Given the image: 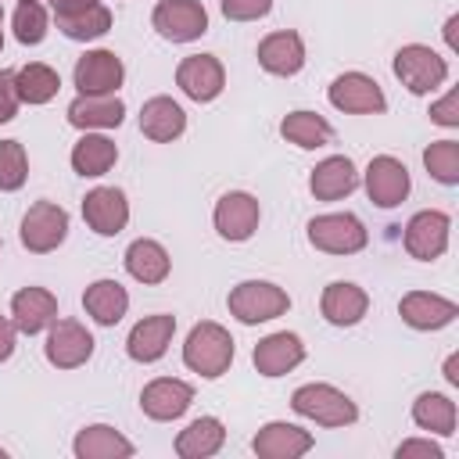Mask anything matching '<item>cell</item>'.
<instances>
[{"mask_svg": "<svg viewBox=\"0 0 459 459\" xmlns=\"http://www.w3.org/2000/svg\"><path fill=\"white\" fill-rule=\"evenodd\" d=\"M4 455H7V452H4V448H0V459H4Z\"/></svg>", "mask_w": 459, "mask_h": 459, "instance_id": "cell-48", "label": "cell"}, {"mask_svg": "<svg viewBox=\"0 0 459 459\" xmlns=\"http://www.w3.org/2000/svg\"><path fill=\"white\" fill-rule=\"evenodd\" d=\"M169 269H172V258H169V251L158 240L140 237V240H133L126 247V273L133 280H140V283H161L169 276Z\"/></svg>", "mask_w": 459, "mask_h": 459, "instance_id": "cell-29", "label": "cell"}, {"mask_svg": "<svg viewBox=\"0 0 459 459\" xmlns=\"http://www.w3.org/2000/svg\"><path fill=\"white\" fill-rule=\"evenodd\" d=\"M430 122L448 126V129H455V126H459V93H455V90H448L437 104H430Z\"/></svg>", "mask_w": 459, "mask_h": 459, "instance_id": "cell-42", "label": "cell"}, {"mask_svg": "<svg viewBox=\"0 0 459 459\" xmlns=\"http://www.w3.org/2000/svg\"><path fill=\"white\" fill-rule=\"evenodd\" d=\"M18 104H22V97H18L14 72L11 68H0V126L18 115Z\"/></svg>", "mask_w": 459, "mask_h": 459, "instance_id": "cell-40", "label": "cell"}, {"mask_svg": "<svg viewBox=\"0 0 459 459\" xmlns=\"http://www.w3.org/2000/svg\"><path fill=\"white\" fill-rule=\"evenodd\" d=\"M423 165L427 172L445 183V186H455L459 183V143L455 140H434L427 151H423Z\"/></svg>", "mask_w": 459, "mask_h": 459, "instance_id": "cell-36", "label": "cell"}, {"mask_svg": "<svg viewBox=\"0 0 459 459\" xmlns=\"http://www.w3.org/2000/svg\"><path fill=\"white\" fill-rule=\"evenodd\" d=\"M215 230L222 240L230 244H240L247 240L255 230H258V219H262V208H258V197H251L247 190H230L215 201Z\"/></svg>", "mask_w": 459, "mask_h": 459, "instance_id": "cell-10", "label": "cell"}, {"mask_svg": "<svg viewBox=\"0 0 459 459\" xmlns=\"http://www.w3.org/2000/svg\"><path fill=\"white\" fill-rule=\"evenodd\" d=\"M190 402H194V387L176 377H158L140 391V409L158 423L179 420L190 409Z\"/></svg>", "mask_w": 459, "mask_h": 459, "instance_id": "cell-16", "label": "cell"}, {"mask_svg": "<svg viewBox=\"0 0 459 459\" xmlns=\"http://www.w3.org/2000/svg\"><path fill=\"white\" fill-rule=\"evenodd\" d=\"M72 452L75 459H129L136 448L129 437H122L115 427L108 423H93V427H82L72 441Z\"/></svg>", "mask_w": 459, "mask_h": 459, "instance_id": "cell-27", "label": "cell"}, {"mask_svg": "<svg viewBox=\"0 0 459 459\" xmlns=\"http://www.w3.org/2000/svg\"><path fill=\"white\" fill-rule=\"evenodd\" d=\"M97 0H50V11L57 14V18H72V14H82V11H90Z\"/></svg>", "mask_w": 459, "mask_h": 459, "instance_id": "cell-43", "label": "cell"}, {"mask_svg": "<svg viewBox=\"0 0 459 459\" xmlns=\"http://www.w3.org/2000/svg\"><path fill=\"white\" fill-rule=\"evenodd\" d=\"M14 333H18V326L0 316V362L11 359V351H14Z\"/></svg>", "mask_w": 459, "mask_h": 459, "instance_id": "cell-44", "label": "cell"}, {"mask_svg": "<svg viewBox=\"0 0 459 459\" xmlns=\"http://www.w3.org/2000/svg\"><path fill=\"white\" fill-rule=\"evenodd\" d=\"M355 186H359V172H355L351 158H344V154L323 158V161L312 169V176H308V190H312L316 201H341V197H348Z\"/></svg>", "mask_w": 459, "mask_h": 459, "instance_id": "cell-23", "label": "cell"}, {"mask_svg": "<svg viewBox=\"0 0 459 459\" xmlns=\"http://www.w3.org/2000/svg\"><path fill=\"white\" fill-rule=\"evenodd\" d=\"M394 75L409 93L423 97V93H434L448 79V65L437 50H430L423 43H409L394 54Z\"/></svg>", "mask_w": 459, "mask_h": 459, "instance_id": "cell-4", "label": "cell"}, {"mask_svg": "<svg viewBox=\"0 0 459 459\" xmlns=\"http://www.w3.org/2000/svg\"><path fill=\"white\" fill-rule=\"evenodd\" d=\"M398 316L412 330H441L459 316V305L441 294H430V290H409L398 301Z\"/></svg>", "mask_w": 459, "mask_h": 459, "instance_id": "cell-19", "label": "cell"}, {"mask_svg": "<svg viewBox=\"0 0 459 459\" xmlns=\"http://www.w3.org/2000/svg\"><path fill=\"white\" fill-rule=\"evenodd\" d=\"M219 7L230 22H258L273 11V0H219Z\"/></svg>", "mask_w": 459, "mask_h": 459, "instance_id": "cell-39", "label": "cell"}, {"mask_svg": "<svg viewBox=\"0 0 459 459\" xmlns=\"http://www.w3.org/2000/svg\"><path fill=\"white\" fill-rule=\"evenodd\" d=\"M455 366H459V359H455V355H448V362H445V380H448V384H459Z\"/></svg>", "mask_w": 459, "mask_h": 459, "instance_id": "cell-45", "label": "cell"}, {"mask_svg": "<svg viewBox=\"0 0 459 459\" xmlns=\"http://www.w3.org/2000/svg\"><path fill=\"white\" fill-rule=\"evenodd\" d=\"M0 50H4V11H0Z\"/></svg>", "mask_w": 459, "mask_h": 459, "instance_id": "cell-47", "label": "cell"}, {"mask_svg": "<svg viewBox=\"0 0 459 459\" xmlns=\"http://www.w3.org/2000/svg\"><path fill=\"white\" fill-rule=\"evenodd\" d=\"M14 82H18V97H22L25 104H47V100H54L57 90H61L57 72H54L50 65H43V61L22 65V68L14 72Z\"/></svg>", "mask_w": 459, "mask_h": 459, "instance_id": "cell-34", "label": "cell"}, {"mask_svg": "<svg viewBox=\"0 0 459 459\" xmlns=\"http://www.w3.org/2000/svg\"><path fill=\"white\" fill-rule=\"evenodd\" d=\"M258 65L269 72V75H298L305 68V39L294 32V29H280V32H269L262 43H258Z\"/></svg>", "mask_w": 459, "mask_h": 459, "instance_id": "cell-20", "label": "cell"}, {"mask_svg": "<svg viewBox=\"0 0 459 459\" xmlns=\"http://www.w3.org/2000/svg\"><path fill=\"white\" fill-rule=\"evenodd\" d=\"M82 219L100 237H118L129 222V201L118 186H97L82 197Z\"/></svg>", "mask_w": 459, "mask_h": 459, "instance_id": "cell-14", "label": "cell"}, {"mask_svg": "<svg viewBox=\"0 0 459 459\" xmlns=\"http://www.w3.org/2000/svg\"><path fill=\"white\" fill-rule=\"evenodd\" d=\"M301 359H305V344L290 330H280V333L262 337L255 344V351H251V362H255V369L262 377H283L294 366H301Z\"/></svg>", "mask_w": 459, "mask_h": 459, "instance_id": "cell-18", "label": "cell"}, {"mask_svg": "<svg viewBox=\"0 0 459 459\" xmlns=\"http://www.w3.org/2000/svg\"><path fill=\"white\" fill-rule=\"evenodd\" d=\"M226 305H230V316H237L244 326H255V323H269V319L283 316L290 308V298L283 287H276L269 280H244L230 290Z\"/></svg>", "mask_w": 459, "mask_h": 459, "instance_id": "cell-3", "label": "cell"}, {"mask_svg": "<svg viewBox=\"0 0 459 459\" xmlns=\"http://www.w3.org/2000/svg\"><path fill=\"white\" fill-rule=\"evenodd\" d=\"M308 240H312V247H319L326 255H355V251L366 247L369 233L359 222V215L330 212V215H316L308 222Z\"/></svg>", "mask_w": 459, "mask_h": 459, "instance_id": "cell-5", "label": "cell"}, {"mask_svg": "<svg viewBox=\"0 0 459 459\" xmlns=\"http://www.w3.org/2000/svg\"><path fill=\"white\" fill-rule=\"evenodd\" d=\"M43 36H47V11L36 0H22L14 11V39L25 47H36L43 43Z\"/></svg>", "mask_w": 459, "mask_h": 459, "instance_id": "cell-37", "label": "cell"}, {"mask_svg": "<svg viewBox=\"0 0 459 459\" xmlns=\"http://www.w3.org/2000/svg\"><path fill=\"white\" fill-rule=\"evenodd\" d=\"M251 448H255L258 459H298V455H305L312 448V434L301 430V427H294V423L273 420V423H265L255 434Z\"/></svg>", "mask_w": 459, "mask_h": 459, "instance_id": "cell-22", "label": "cell"}, {"mask_svg": "<svg viewBox=\"0 0 459 459\" xmlns=\"http://www.w3.org/2000/svg\"><path fill=\"white\" fill-rule=\"evenodd\" d=\"M82 305L93 316V323L115 326L129 308V294H126V287L118 280H93L86 287V294H82Z\"/></svg>", "mask_w": 459, "mask_h": 459, "instance_id": "cell-30", "label": "cell"}, {"mask_svg": "<svg viewBox=\"0 0 459 459\" xmlns=\"http://www.w3.org/2000/svg\"><path fill=\"white\" fill-rule=\"evenodd\" d=\"M115 161H118V147H115V140H108V136H100V133H86V136L72 147V169H75L79 176H86V179L104 176Z\"/></svg>", "mask_w": 459, "mask_h": 459, "instance_id": "cell-32", "label": "cell"}, {"mask_svg": "<svg viewBox=\"0 0 459 459\" xmlns=\"http://www.w3.org/2000/svg\"><path fill=\"white\" fill-rule=\"evenodd\" d=\"M183 362H186V369L201 373L204 380L222 377V373L230 369V362H233V337H230V330L219 326V323H212V319L197 323V326L186 333Z\"/></svg>", "mask_w": 459, "mask_h": 459, "instance_id": "cell-1", "label": "cell"}, {"mask_svg": "<svg viewBox=\"0 0 459 459\" xmlns=\"http://www.w3.org/2000/svg\"><path fill=\"white\" fill-rule=\"evenodd\" d=\"M326 97H330V104H333L337 111H348V115H380V111L387 108V97H384L380 82L369 79V75H362V72H344V75H337V79L330 82Z\"/></svg>", "mask_w": 459, "mask_h": 459, "instance_id": "cell-9", "label": "cell"}, {"mask_svg": "<svg viewBox=\"0 0 459 459\" xmlns=\"http://www.w3.org/2000/svg\"><path fill=\"white\" fill-rule=\"evenodd\" d=\"M126 118V104L115 93H79L68 104V126L90 133V129H115Z\"/></svg>", "mask_w": 459, "mask_h": 459, "instance_id": "cell-21", "label": "cell"}, {"mask_svg": "<svg viewBox=\"0 0 459 459\" xmlns=\"http://www.w3.org/2000/svg\"><path fill=\"white\" fill-rule=\"evenodd\" d=\"M72 79H75L79 93H115L126 79V68L115 50H86L75 61Z\"/></svg>", "mask_w": 459, "mask_h": 459, "instance_id": "cell-15", "label": "cell"}, {"mask_svg": "<svg viewBox=\"0 0 459 459\" xmlns=\"http://www.w3.org/2000/svg\"><path fill=\"white\" fill-rule=\"evenodd\" d=\"M280 133H283L287 143H298L301 151H316V147H326L333 140L330 122L323 115H316V111H290V115H283Z\"/></svg>", "mask_w": 459, "mask_h": 459, "instance_id": "cell-31", "label": "cell"}, {"mask_svg": "<svg viewBox=\"0 0 459 459\" xmlns=\"http://www.w3.org/2000/svg\"><path fill=\"white\" fill-rule=\"evenodd\" d=\"M151 25L158 29L161 39L190 43V39L208 32V11L201 0H158Z\"/></svg>", "mask_w": 459, "mask_h": 459, "instance_id": "cell-7", "label": "cell"}, {"mask_svg": "<svg viewBox=\"0 0 459 459\" xmlns=\"http://www.w3.org/2000/svg\"><path fill=\"white\" fill-rule=\"evenodd\" d=\"M448 230H452V219L445 212H437V208L416 212L405 226V251L420 262H434L448 247Z\"/></svg>", "mask_w": 459, "mask_h": 459, "instance_id": "cell-13", "label": "cell"}, {"mask_svg": "<svg viewBox=\"0 0 459 459\" xmlns=\"http://www.w3.org/2000/svg\"><path fill=\"white\" fill-rule=\"evenodd\" d=\"M11 323L22 330V333H39L47 330L54 319H57V298L47 290V287H22L14 298H11Z\"/></svg>", "mask_w": 459, "mask_h": 459, "instance_id": "cell-25", "label": "cell"}, {"mask_svg": "<svg viewBox=\"0 0 459 459\" xmlns=\"http://www.w3.org/2000/svg\"><path fill=\"white\" fill-rule=\"evenodd\" d=\"M172 333H176V316L169 312H158V316H143L129 337H126V351L133 362H158L169 344H172Z\"/></svg>", "mask_w": 459, "mask_h": 459, "instance_id": "cell-17", "label": "cell"}, {"mask_svg": "<svg viewBox=\"0 0 459 459\" xmlns=\"http://www.w3.org/2000/svg\"><path fill=\"white\" fill-rule=\"evenodd\" d=\"M412 420L420 430H430V434H455V402L448 394H437V391H423L416 402H412Z\"/></svg>", "mask_w": 459, "mask_h": 459, "instance_id": "cell-33", "label": "cell"}, {"mask_svg": "<svg viewBox=\"0 0 459 459\" xmlns=\"http://www.w3.org/2000/svg\"><path fill=\"white\" fill-rule=\"evenodd\" d=\"M22 244L36 255H47L54 247L65 244L68 237V212L54 201H36L25 215H22V230H18Z\"/></svg>", "mask_w": 459, "mask_h": 459, "instance_id": "cell-6", "label": "cell"}, {"mask_svg": "<svg viewBox=\"0 0 459 459\" xmlns=\"http://www.w3.org/2000/svg\"><path fill=\"white\" fill-rule=\"evenodd\" d=\"M57 29L75 39V43H86V39H100L108 29H111V11L104 4H93L90 11L82 14H72V18H57Z\"/></svg>", "mask_w": 459, "mask_h": 459, "instance_id": "cell-35", "label": "cell"}, {"mask_svg": "<svg viewBox=\"0 0 459 459\" xmlns=\"http://www.w3.org/2000/svg\"><path fill=\"white\" fill-rule=\"evenodd\" d=\"M290 409L323 427H351L359 420L355 402L344 391H337L333 384H301L290 394Z\"/></svg>", "mask_w": 459, "mask_h": 459, "instance_id": "cell-2", "label": "cell"}, {"mask_svg": "<svg viewBox=\"0 0 459 459\" xmlns=\"http://www.w3.org/2000/svg\"><path fill=\"white\" fill-rule=\"evenodd\" d=\"M369 308V298L359 283H348V280H333L326 283L323 298H319V312L326 323L333 326H355Z\"/></svg>", "mask_w": 459, "mask_h": 459, "instance_id": "cell-24", "label": "cell"}, {"mask_svg": "<svg viewBox=\"0 0 459 459\" xmlns=\"http://www.w3.org/2000/svg\"><path fill=\"white\" fill-rule=\"evenodd\" d=\"M409 186H412L409 169H405L398 158L377 154V158L366 165V194H369V201H373L377 208H394V204H402V201L409 197Z\"/></svg>", "mask_w": 459, "mask_h": 459, "instance_id": "cell-12", "label": "cell"}, {"mask_svg": "<svg viewBox=\"0 0 459 459\" xmlns=\"http://www.w3.org/2000/svg\"><path fill=\"white\" fill-rule=\"evenodd\" d=\"M183 129H186V111L172 97H151V100H143V108H140V133L147 140L172 143V140L183 136Z\"/></svg>", "mask_w": 459, "mask_h": 459, "instance_id": "cell-26", "label": "cell"}, {"mask_svg": "<svg viewBox=\"0 0 459 459\" xmlns=\"http://www.w3.org/2000/svg\"><path fill=\"white\" fill-rule=\"evenodd\" d=\"M47 330L50 333H47L43 351H47V362L50 366H57V369H79V366L90 362L93 337H90V330L79 319H54Z\"/></svg>", "mask_w": 459, "mask_h": 459, "instance_id": "cell-8", "label": "cell"}, {"mask_svg": "<svg viewBox=\"0 0 459 459\" xmlns=\"http://www.w3.org/2000/svg\"><path fill=\"white\" fill-rule=\"evenodd\" d=\"M394 455H398V459H441L445 448L434 445L430 437H412V441H402V445L394 448Z\"/></svg>", "mask_w": 459, "mask_h": 459, "instance_id": "cell-41", "label": "cell"}, {"mask_svg": "<svg viewBox=\"0 0 459 459\" xmlns=\"http://www.w3.org/2000/svg\"><path fill=\"white\" fill-rule=\"evenodd\" d=\"M226 441V427L215 416H197L194 423H186L176 434V455L179 459H208L222 448Z\"/></svg>", "mask_w": 459, "mask_h": 459, "instance_id": "cell-28", "label": "cell"}, {"mask_svg": "<svg viewBox=\"0 0 459 459\" xmlns=\"http://www.w3.org/2000/svg\"><path fill=\"white\" fill-rule=\"evenodd\" d=\"M455 25H459V18L452 14V18H448V25H445V39H448V47H452V50H455Z\"/></svg>", "mask_w": 459, "mask_h": 459, "instance_id": "cell-46", "label": "cell"}, {"mask_svg": "<svg viewBox=\"0 0 459 459\" xmlns=\"http://www.w3.org/2000/svg\"><path fill=\"white\" fill-rule=\"evenodd\" d=\"M29 176V161H25V147L18 140H0V190H22Z\"/></svg>", "mask_w": 459, "mask_h": 459, "instance_id": "cell-38", "label": "cell"}, {"mask_svg": "<svg viewBox=\"0 0 459 459\" xmlns=\"http://www.w3.org/2000/svg\"><path fill=\"white\" fill-rule=\"evenodd\" d=\"M176 86L190 100H197V104L215 100L222 93V86H226L222 61L215 54H190V57H183L179 68H176Z\"/></svg>", "mask_w": 459, "mask_h": 459, "instance_id": "cell-11", "label": "cell"}]
</instances>
